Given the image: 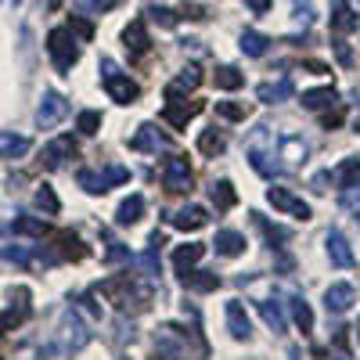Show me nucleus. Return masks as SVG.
I'll list each match as a JSON object with an SVG mask.
<instances>
[{"label":"nucleus","mask_w":360,"mask_h":360,"mask_svg":"<svg viewBox=\"0 0 360 360\" xmlns=\"http://www.w3.org/2000/svg\"><path fill=\"white\" fill-rule=\"evenodd\" d=\"M47 54L58 72H69L76 62H79V44H76V33L69 25H58L47 33Z\"/></svg>","instance_id":"nucleus-1"},{"label":"nucleus","mask_w":360,"mask_h":360,"mask_svg":"<svg viewBox=\"0 0 360 360\" xmlns=\"http://www.w3.org/2000/svg\"><path fill=\"white\" fill-rule=\"evenodd\" d=\"M101 79H105V90H108V98L119 101V105H134L141 98V86L119 69L112 58H101Z\"/></svg>","instance_id":"nucleus-2"},{"label":"nucleus","mask_w":360,"mask_h":360,"mask_svg":"<svg viewBox=\"0 0 360 360\" xmlns=\"http://www.w3.org/2000/svg\"><path fill=\"white\" fill-rule=\"evenodd\" d=\"M162 184H166V191H173V195L191 191L195 173H191V166H188L184 155H169V159L162 162Z\"/></svg>","instance_id":"nucleus-3"},{"label":"nucleus","mask_w":360,"mask_h":360,"mask_svg":"<svg viewBox=\"0 0 360 360\" xmlns=\"http://www.w3.org/2000/svg\"><path fill=\"white\" fill-rule=\"evenodd\" d=\"M127 180H130V169H123V166H108L105 173H90V169L79 173V184L90 195H105L112 184H127Z\"/></svg>","instance_id":"nucleus-4"},{"label":"nucleus","mask_w":360,"mask_h":360,"mask_svg":"<svg viewBox=\"0 0 360 360\" xmlns=\"http://www.w3.org/2000/svg\"><path fill=\"white\" fill-rule=\"evenodd\" d=\"M65 115H69V101H65L62 94H58V90H47L44 101H40V108H37V127L51 130V127L62 123Z\"/></svg>","instance_id":"nucleus-5"},{"label":"nucleus","mask_w":360,"mask_h":360,"mask_svg":"<svg viewBox=\"0 0 360 360\" xmlns=\"http://www.w3.org/2000/svg\"><path fill=\"white\" fill-rule=\"evenodd\" d=\"M266 202L278 209V213H288V217H295V220H310V205L303 202V198H295L288 188H270L266 191Z\"/></svg>","instance_id":"nucleus-6"},{"label":"nucleus","mask_w":360,"mask_h":360,"mask_svg":"<svg viewBox=\"0 0 360 360\" xmlns=\"http://www.w3.org/2000/svg\"><path fill=\"white\" fill-rule=\"evenodd\" d=\"M83 256H86V245L79 242L72 231H58V234L51 238V252H47L51 263H54V259H83Z\"/></svg>","instance_id":"nucleus-7"},{"label":"nucleus","mask_w":360,"mask_h":360,"mask_svg":"<svg viewBox=\"0 0 360 360\" xmlns=\"http://www.w3.org/2000/svg\"><path fill=\"white\" fill-rule=\"evenodd\" d=\"M202 112V101H188V98H180V101H166V108H162V119L169 127H176V130H184L191 119Z\"/></svg>","instance_id":"nucleus-8"},{"label":"nucleus","mask_w":360,"mask_h":360,"mask_svg":"<svg viewBox=\"0 0 360 360\" xmlns=\"http://www.w3.org/2000/svg\"><path fill=\"white\" fill-rule=\"evenodd\" d=\"M123 40H127L130 58H144L148 51H152V37H148V25H144V18H134V22L127 25Z\"/></svg>","instance_id":"nucleus-9"},{"label":"nucleus","mask_w":360,"mask_h":360,"mask_svg":"<svg viewBox=\"0 0 360 360\" xmlns=\"http://www.w3.org/2000/svg\"><path fill=\"white\" fill-rule=\"evenodd\" d=\"M198 83H202V72H198L195 65H188V69L180 72L173 83H166V101H180V98H188L191 90H198Z\"/></svg>","instance_id":"nucleus-10"},{"label":"nucleus","mask_w":360,"mask_h":360,"mask_svg":"<svg viewBox=\"0 0 360 360\" xmlns=\"http://www.w3.org/2000/svg\"><path fill=\"white\" fill-rule=\"evenodd\" d=\"M353 303H356V292H353V285H346V281H339V285H332V288L324 292L328 314H346Z\"/></svg>","instance_id":"nucleus-11"},{"label":"nucleus","mask_w":360,"mask_h":360,"mask_svg":"<svg viewBox=\"0 0 360 360\" xmlns=\"http://www.w3.org/2000/svg\"><path fill=\"white\" fill-rule=\"evenodd\" d=\"M180 285L191 288V292H217L220 288V274H213V270H180Z\"/></svg>","instance_id":"nucleus-12"},{"label":"nucleus","mask_w":360,"mask_h":360,"mask_svg":"<svg viewBox=\"0 0 360 360\" xmlns=\"http://www.w3.org/2000/svg\"><path fill=\"white\" fill-rule=\"evenodd\" d=\"M72 155H76V141H72V137H58V141H51V144L44 148L40 159H44L47 169H58V166H62L65 159H72Z\"/></svg>","instance_id":"nucleus-13"},{"label":"nucleus","mask_w":360,"mask_h":360,"mask_svg":"<svg viewBox=\"0 0 360 360\" xmlns=\"http://www.w3.org/2000/svg\"><path fill=\"white\" fill-rule=\"evenodd\" d=\"M227 332L234 335V339H249L252 335V324H249V314H245V307L238 303V299H231L227 303Z\"/></svg>","instance_id":"nucleus-14"},{"label":"nucleus","mask_w":360,"mask_h":360,"mask_svg":"<svg viewBox=\"0 0 360 360\" xmlns=\"http://www.w3.org/2000/svg\"><path fill=\"white\" fill-rule=\"evenodd\" d=\"M169 224L180 227V231H198L209 224V213L202 205H184V209H176V213H169Z\"/></svg>","instance_id":"nucleus-15"},{"label":"nucleus","mask_w":360,"mask_h":360,"mask_svg":"<svg viewBox=\"0 0 360 360\" xmlns=\"http://www.w3.org/2000/svg\"><path fill=\"white\" fill-rule=\"evenodd\" d=\"M130 148H134V152H155V155H159L162 148H166V137H162L152 123H144V127L130 137Z\"/></svg>","instance_id":"nucleus-16"},{"label":"nucleus","mask_w":360,"mask_h":360,"mask_svg":"<svg viewBox=\"0 0 360 360\" xmlns=\"http://www.w3.org/2000/svg\"><path fill=\"white\" fill-rule=\"evenodd\" d=\"M356 25H360L356 11L346 4V0H335V4H332V33L335 37H346V33H353Z\"/></svg>","instance_id":"nucleus-17"},{"label":"nucleus","mask_w":360,"mask_h":360,"mask_svg":"<svg viewBox=\"0 0 360 360\" xmlns=\"http://www.w3.org/2000/svg\"><path fill=\"white\" fill-rule=\"evenodd\" d=\"M328 259L335 266H353V249L342 238V231H328Z\"/></svg>","instance_id":"nucleus-18"},{"label":"nucleus","mask_w":360,"mask_h":360,"mask_svg":"<svg viewBox=\"0 0 360 360\" xmlns=\"http://www.w3.org/2000/svg\"><path fill=\"white\" fill-rule=\"evenodd\" d=\"M141 217H144V195H130V198L119 202V209H115V224L119 227H130Z\"/></svg>","instance_id":"nucleus-19"},{"label":"nucleus","mask_w":360,"mask_h":360,"mask_svg":"<svg viewBox=\"0 0 360 360\" xmlns=\"http://www.w3.org/2000/svg\"><path fill=\"white\" fill-rule=\"evenodd\" d=\"M213 245H217L220 256H242V252H245V234L224 227V231H217V242H213Z\"/></svg>","instance_id":"nucleus-20"},{"label":"nucleus","mask_w":360,"mask_h":360,"mask_svg":"<svg viewBox=\"0 0 360 360\" xmlns=\"http://www.w3.org/2000/svg\"><path fill=\"white\" fill-rule=\"evenodd\" d=\"M256 98H259L263 105H278V101H288V98H292V79L285 76V79H278V83H263V86L256 90Z\"/></svg>","instance_id":"nucleus-21"},{"label":"nucleus","mask_w":360,"mask_h":360,"mask_svg":"<svg viewBox=\"0 0 360 360\" xmlns=\"http://www.w3.org/2000/svg\"><path fill=\"white\" fill-rule=\"evenodd\" d=\"M29 152V137L0 130V159H22Z\"/></svg>","instance_id":"nucleus-22"},{"label":"nucleus","mask_w":360,"mask_h":360,"mask_svg":"<svg viewBox=\"0 0 360 360\" xmlns=\"http://www.w3.org/2000/svg\"><path fill=\"white\" fill-rule=\"evenodd\" d=\"M256 307H259V317L266 321L270 332H278V335H281V332H285V324H288V321H285V310L274 303V299H259Z\"/></svg>","instance_id":"nucleus-23"},{"label":"nucleus","mask_w":360,"mask_h":360,"mask_svg":"<svg viewBox=\"0 0 360 360\" xmlns=\"http://www.w3.org/2000/svg\"><path fill=\"white\" fill-rule=\"evenodd\" d=\"M288 310H292V321L303 328V335L314 332V310H310V303L303 295H288Z\"/></svg>","instance_id":"nucleus-24"},{"label":"nucleus","mask_w":360,"mask_h":360,"mask_svg":"<svg viewBox=\"0 0 360 360\" xmlns=\"http://www.w3.org/2000/svg\"><path fill=\"white\" fill-rule=\"evenodd\" d=\"M332 180L346 191V188H356L360 184V159H346V162H339L335 166V173H332Z\"/></svg>","instance_id":"nucleus-25"},{"label":"nucleus","mask_w":360,"mask_h":360,"mask_svg":"<svg viewBox=\"0 0 360 360\" xmlns=\"http://www.w3.org/2000/svg\"><path fill=\"white\" fill-rule=\"evenodd\" d=\"M303 108H328V105H335L339 94H335V86H317V90H303Z\"/></svg>","instance_id":"nucleus-26"},{"label":"nucleus","mask_w":360,"mask_h":360,"mask_svg":"<svg viewBox=\"0 0 360 360\" xmlns=\"http://www.w3.org/2000/svg\"><path fill=\"white\" fill-rule=\"evenodd\" d=\"M202 256H205V245H198V242L180 245V249L173 252V266H176V274H180V270H188V266H195Z\"/></svg>","instance_id":"nucleus-27"},{"label":"nucleus","mask_w":360,"mask_h":360,"mask_svg":"<svg viewBox=\"0 0 360 360\" xmlns=\"http://www.w3.org/2000/svg\"><path fill=\"white\" fill-rule=\"evenodd\" d=\"M209 198H213V205L220 209V213L234 209V202H238V195H234V188H231V180H217V184L209 188Z\"/></svg>","instance_id":"nucleus-28"},{"label":"nucleus","mask_w":360,"mask_h":360,"mask_svg":"<svg viewBox=\"0 0 360 360\" xmlns=\"http://www.w3.org/2000/svg\"><path fill=\"white\" fill-rule=\"evenodd\" d=\"M224 148H227V141H224V134H220L217 127H213V130H202V137H198V152H202V155L217 159Z\"/></svg>","instance_id":"nucleus-29"},{"label":"nucleus","mask_w":360,"mask_h":360,"mask_svg":"<svg viewBox=\"0 0 360 360\" xmlns=\"http://www.w3.org/2000/svg\"><path fill=\"white\" fill-rule=\"evenodd\" d=\"M266 37L263 33H256V29H245V33H242V44H238V47H242L249 58H259V54H266Z\"/></svg>","instance_id":"nucleus-30"},{"label":"nucleus","mask_w":360,"mask_h":360,"mask_svg":"<svg viewBox=\"0 0 360 360\" xmlns=\"http://www.w3.org/2000/svg\"><path fill=\"white\" fill-rule=\"evenodd\" d=\"M213 83H217L220 90H238V86H242V83H245V76H242V72H238L234 65H220V69L213 72Z\"/></svg>","instance_id":"nucleus-31"},{"label":"nucleus","mask_w":360,"mask_h":360,"mask_svg":"<svg viewBox=\"0 0 360 360\" xmlns=\"http://www.w3.org/2000/svg\"><path fill=\"white\" fill-rule=\"evenodd\" d=\"M11 231H15V234H33V238H44V234H47V224H44L40 217H18V220H11Z\"/></svg>","instance_id":"nucleus-32"},{"label":"nucleus","mask_w":360,"mask_h":360,"mask_svg":"<svg viewBox=\"0 0 360 360\" xmlns=\"http://www.w3.org/2000/svg\"><path fill=\"white\" fill-rule=\"evenodd\" d=\"M25 317H29V303H22L18 310L11 307L8 314H0V335H4V332H15V328H18Z\"/></svg>","instance_id":"nucleus-33"},{"label":"nucleus","mask_w":360,"mask_h":360,"mask_svg":"<svg viewBox=\"0 0 360 360\" xmlns=\"http://www.w3.org/2000/svg\"><path fill=\"white\" fill-rule=\"evenodd\" d=\"M76 130L79 134H98L101 130V112H94V108H86V112H79V119H76Z\"/></svg>","instance_id":"nucleus-34"},{"label":"nucleus","mask_w":360,"mask_h":360,"mask_svg":"<svg viewBox=\"0 0 360 360\" xmlns=\"http://www.w3.org/2000/svg\"><path fill=\"white\" fill-rule=\"evenodd\" d=\"M37 205L44 209L47 217H58V209H62V202H58V195H54V191H51L47 184H44V188L37 191Z\"/></svg>","instance_id":"nucleus-35"},{"label":"nucleus","mask_w":360,"mask_h":360,"mask_svg":"<svg viewBox=\"0 0 360 360\" xmlns=\"http://www.w3.org/2000/svg\"><path fill=\"white\" fill-rule=\"evenodd\" d=\"M252 220H256V227H259V231H263V234L270 238V242H288V231H285V227H274V224H266V220H263L259 213H252Z\"/></svg>","instance_id":"nucleus-36"},{"label":"nucleus","mask_w":360,"mask_h":360,"mask_svg":"<svg viewBox=\"0 0 360 360\" xmlns=\"http://www.w3.org/2000/svg\"><path fill=\"white\" fill-rule=\"evenodd\" d=\"M217 115L231 119V123H238V119H245V105H234V101H217Z\"/></svg>","instance_id":"nucleus-37"},{"label":"nucleus","mask_w":360,"mask_h":360,"mask_svg":"<svg viewBox=\"0 0 360 360\" xmlns=\"http://www.w3.org/2000/svg\"><path fill=\"white\" fill-rule=\"evenodd\" d=\"M342 209H349V213H356V217H360V184L342 191Z\"/></svg>","instance_id":"nucleus-38"},{"label":"nucleus","mask_w":360,"mask_h":360,"mask_svg":"<svg viewBox=\"0 0 360 360\" xmlns=\"http://www.w3.org/2000/svg\"><path fill=\"white\" fill-rule=\"evenodd\" d=\"M342 119H346V112H342V108H332V112L321 115V127H324V130H335V127H342Z\"/></svg>","instance_id":"nucleus-39"},{"label":"nucleus","mask_w":360,"mask_h":360,"mask_svg":"<svg viewBox=\"0 0 360 360\" xmlns=\"http://www.w3.org/2000/svg\"><path fill=\"white\" fill-rule=\"evenodd\" d=\"M69 29H72V33H76L79 40H90V37H94V25L83 22V18H72V22H69Z\"/></svg>","instance_id":"nucleus-40"},{"label":"nucleus","mask_w":360,"mask_h":360,"mask_svg":"<svg viewBox=\"0 0 360 360\" xmlns=\"http://www.w3.org/2000/svg\"><path fill=\"white\" fill-rule=\"evenodd\" d=\"M4 259H8V263H22V266L33 263V256H29L25 249H18V245H15V249H4Z\"/></svg>","instance_id":"nucleus-41"},{"label":"nucleus","mask_w":360,"mask_h":360,"mask_svg":"<svg viewBox=\"0 0 360 360\" xmlns=\"http://www.w3.org/2000/svg\"><path fill=\"white\" fill-rule=\"evenodd\" d=\"M148 15H152V18H155L159 25H166V29H169V25H176V15H173L169 8H152Z\"/></svg>","instance_id":"nucleus-42"},{"label":"nucleus","mask_w":360,"mask_h":360,"mask_svg":"<svg viewBox=\"0 0 360 360\" xmlns=\"http://www.w3.org/2000/svg\"><path fill=\"white\" fill-rule=\"evenodd\" d=\"M270 4H274V0H245V8H249V11H256V15H266V11H270Z\"/></svg>","instance_id":"nucleus-43"},{"label":"nucleus","mask_w":360,"mask_h":360,"mask_svg":"<svg viewBox=\"0 0 360 360\" xmlns=\"http://www.w3.org/2000/svg\"><path fill=\"white\" fill-rule=\"evenodd\" d=\"M335 54H339V62H342V65H353V51H349L342 40H335Z\"/></svg>","instance_id":"nucleus-44"},{"label":"nucleus","mask_w":360,"mask_h":360,"mask_svg":"<svg viewBox=\"0 0 360 360\" xmlns=\"http://www.w3.org/2000/svg\"><path fill=\"white\" fill-rule=\"evenodd\" d=\"M130 252L123 249V245H119V242H112V249H108V259H127Z\"/></svg>","instance_id":"nucleus-45"},{"label":"nucleus","mask_w":360,"mask_h":360,"mask_svg":"<svg viewBox=\"0 0 360 360\" xmlns=\"http://www.w3.org/2000/svg\"><path fill=\"white\" fill-rule=\"evenodd\" d=\"M152 360H176V356H173V353H166V349H159V353H155Z\"/></svg>","instance_id":"nucleus-46"},{"label":"nucleus","mask_w":360,"mask_h":360,"mask_svg":"<svg viewBox=\"0 0 360 360\" xmlns=\"http://www.w3.org/2000/svg\"><path fill=\"white\" fill-rule=\"evenodd\" d=\"M353 130H356V134H360V112H356V115H353Z\"/></svg>","instance_id":"nucleus-47"},{"label":"nucleus","mask_w":360,"mask_h":360,"mask_svg":"<svg viewBox=\"0 0 360 360\" xmlns=\"http://www.w3.org/2000/svg\"><path fill=\"white\" fill-rule=\"evenodd\" d=\"M47 8L54 11V8H62V0H47Z\"/></svg>","instance_id":"nucleus-48"},{"label":"nucleus","mask_w":360,"mask_h":360,"mask_svg":"<svg viewBox=\"0 0 360 360\" xmlns=\"http://www.w3.org/2000/svg\"><path fill=\"white\" fill-rule=\"evenodd\" d=\"M356 339H360V324H356Z\"/></svg>","instance_id":"nucleus-49"},{"label":"nucleus","mask_w":360,"mask_h":360,"mask_svg":"<svg viewBox=\"0 0 360 360\" xmlns=\"http://www.w3.org/2000/svg\"><path fill=\"white\" fill-rule=\"evenodd\" d=\"M339 360H346V356H339Z\"/></svg>","instance_id":"nucleus-50"}]
</instances>
